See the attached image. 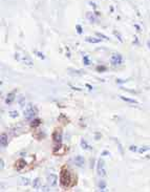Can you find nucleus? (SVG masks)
I'll return each mask as SVG.
<instances>
[{
  "instance_id": "obj_1",
  "label": "nucleus",
  "mask_w": 150,
  "mask_h": 192,
  "mask_svg": "<svg viewBox=\"0 0 150 192\" xmlns=\"http://www.w3.org/2000/svg\"><path fill=\"white\" fill-rule=\"evenodd\" d=\"M71 181H72V175L69 173L68 170H65L63 169L61 171V175H60V184L63 188H67L71 184Z\"/></svg>"
},
{
  "instance_id": "obj_2",
  "label": "nucleus",
  "mask_w": 150,
  "mask_h": 192,
  "mask_svg": "<svg viewBox=\"0 0 150 192\" xmlns=\"http://www.w3.org/2000/svg\"><path fill=\"white\" fill-rule=\"evenodd\" d=\"M35 115H36V109L34 108V106L32 104H28L25 110H24V118L27 121H32Z\"/></svg>"
},
{
  "instance_id": "obj_3",
  "label": "nucleus",
  "mask_w": 150,
  "mask_h": 192,
  "mask_svg": "<svg viewBox=\"0 0 150 192\" xmlns=\"http://www.w3.org/2000/svg\"><path fill=\"white\" fill-rule=\"evenodd\" d=\"M97 172L100 176L106 175V168H105V163L103 160H99L97 164Z\"/></svg>"
},
{
  "instance_id": "obj_4",
  "label": "nucleus",
  "mask_w": 150,
  "mask_h": 192,
  "mask_svg": "<svg viewBox=\"0 0 150 192\" xmlns=\"http://www.w3.org/2000/svg\"><path fill=\"white\" fill-rule=\"evenodd\" d=\"M123 62V57L121 56L120 54H113L111 58H110V63L114 66H117V65H121Z\"/></svg>"
},
{
  "instance_id": "obj_5",
  "label": "nucleus",
  "mask_w": 150,
  "mask_h": 192,
  "mask_svg": "<svg viewBox=\"0 0 150 192\" xmlns=\"http://www.w3.org/2000/svg\"><path fill=\"white\" fill-rule=\"evenodd\" d=\"M53 139H54V142L56 144H61V142H62V132H61V130L58 129V130L55 131L54 134H53Z\"/></svg>"
},
{
  "instance_id": "obj_6",
  "label": "nucleus",
  "mask_w": 150,
  "mask_h": 192,
  "mask_svg": "<svg viewBox=\"0 0 150 192\" xmlns=\"http://www.w3.org/2000/svg\"><path fill=\"white\" fill-rule=\"evenodd\" d=\"M57 182H58V178H57L56 174H49L47 176V183L49 186L55 187L57 185Z\"/></svg>"
},
{
  "instance_id": "obj_7",
  "label": "nucleus",
  "mask_w": 150,
  "mask_h": 192,
  "mask_svg": "<svg viewBox=\"0 0 150 192\" xmlns=\"http://www.w3.org/2000/svg\"><path fill=\"white\" fill-rule=\"evenodd\" d=\"M0 144H1V147H6L8 144V138L5 133H2L1 136H0Z\"/></svg>"
},
{
  "instance_id": "obj_8",
  "label": "nucleus",
  "mask_w": 150,
  "mask_h": 192,
  "mask_svg": "<svg viewBox=\"0 0 150 192\" xmlns=\"http://www.w3.org/2000/svg\"><path fill=\"white\" fill-rule=\"evenodd\" d=\"M25 165H26L25 161L22 160V159H19V160L16 162V165H15V167H16L17 170H22L24 167H25Z\"/></svg>"
},
{
  "instance_id": "obj_9",
  "label": "nucleus",
  "mask_w": 150,
  "mask_h": 192,
  "mask_svg": "<svg viewBox=\"0 0 150 192\" xmlns=\"http://www.w3.org/2000/svg\"><path fill=\"white\" fill-rule=\"evenodd\" d=\"M75 164H76V166H78V167H83V166H84V159H83V156L77 155L76 158H75Z\"/></svg>"
},
{
  "instance_id": "obj_10",
  "label": "nucleus",
  "mask_w": 150,
  "mask_h": 192,
  "mask_svg": "<svg viewBox=\"0 0 150 192\" xmlns=\"http://www.w3.org/2000/svg\"><path fill=\"white\" fill-rule=\"evenodd\" d=\"M14 100H15V94H14V93H9V94L7 95L6 99H5V103H6L7 105H11V104L14 102Z\"/></svg>"
},
{
  "instance_id": "obj_11",
  "label": "nucleus",
  "mask_w": 150,
  "mask_h": 192,
  "mask_svg": "<svg viewBox=\"0 0 150 192\" xmlns=\"http://www.w3.org/2000/svg\"><path fill=\"white\" fill-rule=\"evenodd\" d=\"M33 188L34 189H36V190H39L40 188H41V180L40 179H35L33 181Z\"/></svg>"
},
{
  "instance_id": "obj_12",
  "label": "nucleus",
  "mask_w": 150,
  "mask_h": 192,
  "mask_svg": "<svg viewBox=\"0 0 150 192\" xmlns=\"http://www.w3.org/2000/svg\"><path fill=\"white\" fill-rule=\"evenodd\" d=\"M22 62L25 64V65H27V66H33V60L29 58L28 56H24L23 58H22Z\"/></svg>"
},
{
  "instance_id": "obj_13",
  "label": "nucleus",
  "mask_w": 150,
  "mask_h": 192,
  "mask_svg": "<svg viewBox=\"0 0 150 192\" xmlns=\"http://www.w3.org/2000/svg\"><path fill=\"white\" fill-rule=\"evenodd\" d=\"M85 41L88 43H100L101 42V39L100 38H93V37H86L85 38Z\"/></svg>"
},
{
  "instance_id": "obj_14",
  "label": "nucleus",
  "mask_w": 150,
  "mask_h": 192,
  "mask_svg": "<svg viewBox=\"0 0 150 192\" xmlns=\"http://www.w3.org/2000/svg\"><path fill=\"white\" fill-rule=\"evenodd\" d=\"M81 147H82V149H84V150H91V147L87 144V142H86V141H85L84 139L81 140Z\"/></svg>"
},
{
  "instance_id": "obj_15",
  "label": "nucleus",
  "mask_w": 150,
  "mask_h": 192,
  "mask_svg": "<svg viewBox=\"0 0 150 192\" xmlns=\"http://www.w3.org/2000/svg\"><path fill=\"white\" fill-rule=\"evenodd\" d=\"M86 17H87V19L89 20L90 22H92V23H94L97 21V18L94 17V15L92 14V13H90V12H88L87 14H86Z\"/></svg>"
},
{
  "instance_id": "obj_16",
  "label": "nucleus",
  "mask_w": 150,
  "mask_h": 192,
  "mask_svg": "<svg viewBox=\"0 0 150 192\" xmlns=\"http://www.w3.org/2000/svg\"><path fill=\"white\" fill-rule=\"evenodd\" d=\"M120 98H121L123 101H125V102H128V103H131V104H138L139 102L136 100H133V99H129V98H126V97H123V96H120Z\"/></svg>"
},
{
  "instance_id": "obj_17",
  "label": "nucleus",
  "mask_w": 150,
  "mask_h": 192,
  "mask_svg": "<svg viewBox=\"0 0 150 192\" xmlns=\"http://www.w3.org/2000/svg\"><path fill=\"white\" fill-rule=\"evenodd\" d=\"M19 180H20V184H21V185L27 186V185L31 184V181H29L28 179H26V178H20Z\"/></svg>"
},
{
  "instance_id": "obj_18",
  "label": "nucleus",
  "mask_w": 150,
  "mask_h": 192,
  "mask_svg": "<svg viewBox=\"0 0 150 192\" xmlns=\"http://www.w3.org/2000/svg\"><path fill=\"white\" fill-rule=\"evenodd\" d=\"M40 124H41V121H40L39 119H36V120H34L33 122L31 123V126L33 128H35V127H37V126H39Z\"/></svg>"
},
{
  "instance_id": "obj_19",
  "label": "nucleus",
  "mask_w": 150,
  "mask_h": 192,
  "mask_svg": "<svg viewBox=\"0 0 150 192\" xmlns=\"http://www.w3.org/2000/svg\"><path fill=\"white\" fill-rule=\"evenodd\" d=\"M99 188H100V190H101V191L105 190V188H106V183H105V181H100Z\"/></svg>"
},
{
  "instance_id": "obj_20",
  "label": "nucleus",
  "mask_w": 150,
  "mask_h": 192,
  "mask_svg": "<svg viewBox=\"0 0 150 192\" xmlns=\"http://www.w3.org/2000/svg\"><path fill=\"white\" fill-rule=\"evenodd\" d=\"M18 102H19V105L21 106V107H23V106H24V97H23L22 95H21V96H19Z\"/></svg>"
},
{
  "instance_id": "obj_21",
  "label": "nucleus",
  "mask_w": 150,
  "mask_h": 192,
  "mask_svg": "<svg viewBox=\"0 0 150 192\" xmlns=\"http://www.w3.org/2000/svg\"><path fill=\"white\" fill-rule=\"evenodd\" d=\"M83 63H84V65H86V66H88V65L90 64V61H89L88 56H84L83 57Z\"/></svg>"
},
{
  "instance_id": "obj_22",
  "label": "nucleus",
  "mask_w": 150,
  "mask_h": 192,
  "mask_svg": "<svg viewBox=\"0 0 150 192\" xmlns=\"http://www.w3.org/2000/svg\"><path fill=\"white\" fill-rule=\"evenodd\" d=\"M96 35H97V37L101 38V39H104V40H108V37H107V36H105V35H103V34H101V33H96Z\"/></svg>"
},
{
  "instance_id": "obj_23",
  "label": "nucleus",
  "mask_w": 150,
  "mask_h": 192,
  "mask_svg": "<svg viewBox=\"0 0 150 192\" xmlns=\"http://www.w3.org/2000/svg\"><path fill=\"white\" fill-rule=\"evenodd\" d=\"M149 149H150L149 146H144L143 148H140V149H139V152L143 153V152H145V151H147V150H149Z\"/></svg>"
},
{
  "instance_id": "obj_24",
  "label": "nucleus",
  "mask_w": 150,
  "mask_h": 192,
  "mask_svg": "<svg viewBox=\"0 0 150 192\" xmlns=\"http://www.w3.org/2000/svg\"><path fill=\"white\" fill-rule=\"evenodd\" d=\"M76 28H77V32H78V34H82L83 33V29H82V26H81V25H77V26H76Z\"/></svg>"
},
{
  "instance_id": "obj_25",
  "label": "nucleus",
  "mask_w": 150,
  "mask_h": 192,
  "mask_svg": "<svg viewBox=\"0 0 150 192\" xmlns=\"http://www.w3.org/2000/svg\"><path fill=\"white\" fill-rule=\"evenodd\" d=\"M9 117L17 118V117H18V112H17V111H11V112H9Z\"/></svg>"
},
{
  "instance_id": "obj_26",
  "label": "nucleus",
  "mask_w": 150,
  "mask_h": 192,
  "mask_svg": "<svg viewBox=\"0 0 150 192\" xmlns=\"http://www.w3.org/2000/svg\"><path fill=\"white\" fill-rule=\"evenodd\" d=\"M36 55H37V57H38V58H41L42 60L45 59V57L43 56V54H42V53H40V52H36Z\"/></svg>"
},
{
  "instance_id": "obj_27",
  "label": "nucleus",
  "mask_w": 150,
  "mask_h": 192,
  "mask_svg": "<svg viewBox=\"0 0 150 192\" xmlns=\"http://www.w3.org/2000/svg\"><path fill=\"white\" fill-rule=\"evenodd\" d=\"M129 150H130V151H133V152H136V151H138L139 149L137 148V146H130V147H129Z\"/></svg>"
},
{
  "instance_id": "obj_28",
  "label": "nucleus",
  "mask_w": 150,
  "mask_h": 192,
  "mask_svg": "<svg viewBox=\"0 0 150 192\" xmlns=\"http://www.w3.org/2000/svg\"><path fill=\"white\" fill-rule=\"evenodd\" d=\"M113 34H114V35H116V36L118 37V39H119V40H120V41H121V42L123 41V40H122V37H121V35H120L118 32H113Z\"/></svg>"
},
{
  "instance_id": "obj_29",
  "label": "nucleus",
  "mask_w": 150,
  "mask_h": 192,
  "mask_svg": "<svg viewBox=\"0 0 150 192\" xmlns=\"http://www.w3.org/2000/svg\"><path fill=\"white\" fill-rule=\"evenodd\" d=\"M97 69L98 70H106V67H105V66H98Z\"/></svg>"
},
{
  "instance_id": "obj_30",
  "label": "nucleus",
  "mask_w": 150,
  "mask_h": 192,
  "mask_svg": "<svg viewBox=\"0 0 150 192\" xmlns=\"http://www.w3.org/2000/svg\"><path fill=\"white\" fill-rule=\"evenodd\" d=\"M0 163H1V165H0V166H1V169L4 167V162H3V160L1 159V161H0Z\"/></svg>"
},
{
  "instance_id": "obj_31",
  "label": "nucleus",
  "mask_w": 150,
  "mask_h": 192,
  "mask_svg": "<svg viewBox=\"0 0 150 192\" xmlns=\"http://www.w3.org/2000/svg\"><path fill=\"white\" fill-rule=\"evenodd\" d=\"M41 190H42V191H49L51 189H48L47 187H43V189H41Z\"/></svg>"
},
{
  "instance_id": "obj_32",
  "label": "nucleus",
  "mask_w": 150,
  "mask_h": 192,
  "mask_svg": "<svg viewBox=\"0 0 150 192\" xmlns=\"http://www.w3.org/2000/svg\"><path fill=\"white\" fill-rule=\"evenodd\" d=\"M106 154H109V152H108V151H103L102 155H106Z\"/></svg>"
},
{
  "instance_id": "obj_33",
  "label": "nucleus",
  "mask_w": 150,
  "mask_h": 192,
  "mask_svg": "<svg viewBox=\"0 0 150 192\" xmlns=\"http://www.w3.org/2000/svg\"><path fill=\"white\" fill-rule=\"evenodd\" d=\"M86 86H87L89 89H92V86H90V85H89V84H86Z\"/></svg>"
},
{
  "instance_id": "obj_34",
  "label": "nucleus",
  "mask_w": 150,
  "mask_h": 192,
  "mask_svg": "<svg viewBox=\"0 0 150 192\" xmlns=\"http://www.w3.org/2000/svg\"><path fill=\"white\" fill-rule=\"evenodd\" d=\"M136 27L138 28V31H139V32H140V31H141V29H140V26H139V25H136Z\"/></svg>"
},
{
  "instance_id": "obj_35",
  "label": "nucleus",
  "mask_w": 150,
  "mask_h": 192,
  "mask_svg": "<svg viewBox=\"0 0 150 192\" xmlns=\"http://www.w3.org/2000/svg\"><path fill=\"white\" fill-rule=\"evenodd\" d=\"M147 45H148V47L150 48V41H148V42H147Z\"/></svg>"
}]
</instances>
